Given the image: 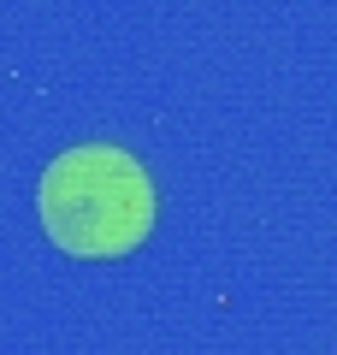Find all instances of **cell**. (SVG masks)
<instances>
[{"label":"cell","mask_w":337,"mask_h":355,"mask_svg":"<svg viewBox=\"0 0 337 355\" xmlns=\"http://www.w3.org/2000/svg\"><path fill=\"white\" fill-rule=\"evenodd\" d=\"M36 207H42L48 237L65 254H83V261L130 254L154 231V184L137 154L112 148V142L65 148L42 172Z\"/></svg>","instance_id":"obj_1"}]
</instances>
